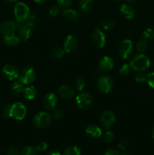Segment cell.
Masks as SVG:
<instances>
[{
    "instance_id": "484cf974",
    "label": "cell",
    "mask_w": 154,
    "mask_h": 155,
    "mask_svg": "<svg viewBox=\"0 0 154 155\" xmlns=\"http://www.w3.org/2000/svg\"><path fill=\"white\" fill-rule=\"evenodd\" d=\"M143 37L146 39L153 40L154 39V25L149 26L144 30L143 33Z\"/></svg>"
},
{
    "instance_id": "f907efd6",
    "label": "cell",
    "mask_w": 154,
    "mask_h": 155,
    "mask_svg": "<svg viewBox=\"0 0 154 155\" xmlns=\"http://www.w3.org/2000/svg\"><path fill=\"white\" fill-rule=\"evenodd\" d=\"M122 155H132V154H123Z\"/></svg>"
},
{
    "instance_id": "3957f363",
    "label": "cell",
    "mask_w": 154,
    "mask_h": 155,
    "mask_svg": "<svg viewBox=\"0 0 154 155\" xmlns=\"http://www.w3.org/2000/svg\"><path fill=\"white\" fill-rule=\"evenodd\" d=\"M51 117L47 112H39L33 117V124L37 128L45 129L50 125Z\"/></svg>"
},
{
    "instance_id": "7dc6e473",
    "label": "cell",
    "mask_w": 154,
    "mask_h": 155,
    "mask_svg": "<svg viewBox=\"0 0 154 155\" xmlns=\"http://www.w3.org/2000/svg\"><path fill=\"white\" fill-rule=\"evenodd\" d=\"M7 3H14V2H16L17 0H5Z\"/></svg>"
},
{
    "instance_id": "b9f144b4",
    "label": "cell",
    "mask_w": 154,
    "mask_h": 155,
    "mask_svg": "<svg viewBox=\"0 0 154 155\" xmlns=\"http://www.w3.org/2000/svg\"><path fill=\"white\" fill-rule=\"evenodd\" d=\"M6 155H21L19 151L14 147H9L6 150Z\"/></svg>"
},
{
    "instance_id": "4fadbf2b",
    "label": "cell",
    "mask_w": 154,
    "mask_h": 155,
    "mask_svg": "<svg viewBox=\"0 0 154 155\" xmlns=\"http://www.w3.org/2000/svg\"><path fill=\"white\" fill-rule=\"evenodd\" d=\"M18 36L20 39L24 42H27L30 38L31 35V27L26 22H19L18 27Z\"/></svg>"
},
{
    "instance_id": "f6af8a7d",
    "label": "cell",
    "mask_w": 154,
    "mask_h": 155,
    "mask_svg": "<svg viewBox=\"0 0 154 155\" xmlns=\"http://www.w3.org/2000/svg\"><path fill=\"white\" fill-rule=\"evenodd\" d=\"M47 155H61V154L57 151H51L47 154Z\"/></svg>"
},
{
    "instance_id": "277c9868",
    "label": "cell",
    "mask_w": 154,
    "mask_h": 155,
    "mask_svg": "<svg viewBox=\"0 0 154 155\" xmlns=\"http://www.w3.org/2000/svg\"><path fill=\"white\" fill-rule=\"evenodd\" d=\"M27 114V108L23 103L17 102L11 104L10 112V117L17 120H21Z\"/></svg>"
},
{
    "instance_id": "ee69618b",
    "label": "cell",
    "mask_w": 154,
    "mask_h": 155,
    "mask_svg": "<svg viewBox=\"0 0 154 155\" xmlns=\"http://www.w3.org/2000/svg\"><path fill=\"white\" fill-rule=\"evenodd\" d=\"M104 155H120L119 151L116 149H109L105 152Z\"/></svg>"
},
{
    "instance_id": "ffe728a7",
    "label": "cell",
    "mask_w": 154,
    "mask_h": 155,
    "mask_svg": "<svg viewBox=\"0 0 154 155\" xmlns=\"http://www.w3.org/2000/svg\"><path fill=\"white\" fill-rule=\"evenodd\" d=\"M3 41H4V43L8 46H15L20 43L21 39L19 36L15 34V33H12L4 36Z\"/></svg>"
},
{
    "instance_id": "d590c367",
    "label": "cell",
    "mask_w": 154,
    "mask_h": 155,
    "mask_svg": "<svg viewBox=\"0 0 154 155\" xmlns=\"http://www.w3.org/2000/svg\"><path fill=\"white\" fill-rule=\"evenodd\" d=\"M72 0H57V5H58L59 7L64 8L69 7L72 4Z\"/></svg>"
},
{
    "instance_id": "c3c4849f",
    "label": "cell",
    "mask_w": 154,
    "mask_h": 155,
    "mask_svg": "<svg viewBox=\"0 0 154 155\" xmlns=\"http://www.w3.org/2000/svg\"><path fill=\"white\" fill-rule=\"evenodd\" d=\"M126 1L129 3H134V2H137L138 0H126Z\"/></svg>"
},
{
    "instance_id": "d6986e66",
    "label": "cell",
    "mask_w": 154,
    "mask_h": 155,
    "mask_svg": "<svg viewBox=\"0 0 154 155\" xmlns=\"http://www.w3.org/2000/svg\"><path fill=\"white\" fill-rule=\"evenodd\" d=\"M120 14L125 19H132L134 16V10L131 5L127 4H123L120 8Z\"/></svg>"
},
{
    "instance_id": "7a4b0ae2",
    "label": "cell",
    "mask_w": 154,
    "mask_h": 155,
    "mask_svg": "<svg viewBox=\"0 0 154 155\" xmlns=\"http://www.w3.org/2000/svg\"><path fill=\"white\" fill-rule=\"evenodd\" d=\"M14 13L16 21L18 22H25L31 15L30 8L23 2H18L15 5Z\"/></svg>"
},
{
    "instance_id": "52a82bcc",
    "label": "cell",
    "mask_w": 154,
    "mask_h": 155,
    "mask_svg": "<svg viewBox=\"0 0 154 155\" xmlns=\"http://www.w3.org/2000/svg\"><path fill=\"white\" fill-rule=\"evenodd\" d=\"M97 86L100 92L104 94H107L111 92L113 89V82L110 77L107 76H103L98 79Z\"/></svg>"
},
{
    "instance_id": "ac0fdd59",
    "label": "cell",
    "mask_w": 154,
    "mask_h": 155,
    "mask_svg": "<svg viewBox=\"0 0 154 155\" xmlns=\"http://www.w3.org/2000/svg\"><path fill=\"white\" fill-rule=\"evenodd\" d=\"M85 133L88 137L92 139H98L102 136V131L99 127L96 125H89L85 129Z\"/></svg>"
},
{
    "instance_id": "83f0119b",
    "label": "cell",
    "mask_w": 154,
    "mask_h": 155,
    "mask_svg": "<svg viewBox=\"0 0 154 155\" xmlns=\"http://www.w3.org/2000/svg\"><path fill=\"white\" fill-rule=\"evenodd\" d=\"M64 155H81V150L77 146L67 147L64 150Z\"/></svg>"
},
{
    "instance_id": "7402d4cb",
    "label": "cell",
    "mask_w": 154,
    "mask_h": 155,
    "mask_svg": "<svg viewBox=\"0 0 154 155\" xmlns=\"http://www.w3.org/2000/svg\"><path fill=\"white\" fill-rule=\"evenodd\" d=\"M23 93H24V96L26 99L33 100L37 95V91L34 86H30L23 89Z\"/></svg>"
},
{
    "instance_id": "836d02e7",
    "label": "cell",
    "mask_w": 154,
    "mask_h": 155,
    "mask_svg": "<svg viewBox=\"0 0 154 155\" xmlns=\"http://www.w3.org/2000/svg\"><path fill=\"white\" fill-rule=\"evenodd\" d=\"M86 86V82L84 79L79 78L75 81V88L78 89L79 91H82L83 89L85 88Z\"/></svg>"
},
{
    "instance_id": "ba28073f",
    "label": "cell",
    "mask_w": 154,
    "mask_h": 155,
    "mask_svg": "<svg viewBox=\"0 0 154 155\" xmlns=\"http://www.w3.org/2000/svg\"><path fill=\"white\" fill-rule=\"evenodd\" d=\"M133 51V43L129 39H125L119 45V54L123 59L129 58Z\"/></svg>"
},
{
    "instance_id": "4316f807",
    "label": "cell",
    "mask_w": 154,
    "mask_h": 155,
    "mask_svg": "<svg viewBox=\"0 0 154 155\" xmlns=\"http://www.w3.org/2000/svg\"><path fill=\"white\" fill-rule=\"evenodd\" d=\"M21 154H22V155H38L39 151H38L36 147L27 145V146H25L23 148Z\"/></svg>"
},
{
    "instance_id": "44dd1931",
    "label": "cell",
    "mask_w": 154,
    "mask_h": 155,
    "mask_svg": "<svg viewBox=\"0 0 154 155\" xmlns=\"http://www.w3.org/2000/svg\"><path fill=\"white\" fill-rule=\"evenodd\" d=\"M61 15L69 19V21H75L79 18V13L75 9L72 8H66L64 9L61 12Z\"/></svg>"
},
{
    "instance_id": "8992f818",
    "label": "cell",
    "mask_w": 154,
    "mask_h": 155,
    "mask_svg": "<svg viewBox=\"0 0 154 155\" xmlns=\"http://www.w3.org/2000/svg\"><path fill=\"white\" fill-rule=\"evenodd\" d=\"M76 104L81 109H88L93 104V98L90 94L87 92H82L79 94L75 98Z\"/></svg>"
},
{
    "instance_id": "5bb4252c",
    "label": "cell",
    "mask_w": 154,
    "mask_h": 155,
    "mask_svg": "<svg viewBox=\"0 0 154 155\" xmlns=\"http://www.w3.org/2000/svg\"><path fill=\"white\" fill-rule=\"evenodd\" d=\"M2 74L5 77L9 80H13L19 77L20 74L18 68L13 64H8L5 65L2 68Z\"/></svg>"
},
{
    "instance_id": "2e32d148",
    "label": "cell",
    "mask_w": 154,
    "mask_h": 155,
    "mask_svg": "<svg viewBox=\"0 0 154 155\" xmlns=\"http://www.w3.org/2000/svg\"><path fill=\"white\" fill-rule=\"evenodd\" d=\"M114 66V62L113 60L109 56H104L98 64V68L100 71H103V72H109L111 71Z\"/></svg>"
},
{
    "instance_id": "603a6c76",
    "label": "cell",
    "mask_w": 154,
    "mask_h": 155,
    "mask_svg": "<svg viewBox=\"0 0 154 155\" xmlns=\"http://www.w3.org/2000/svg\"><path fill=\"white\" fill-rule=\"evenodd\" d=\"M94 6L93 0H80L79 2V7L83 12H89Z\"/></svg>"
},
{
    "instance_id": "1f68e13d",
    "label": "cell",
    "mask_w": 154,
    "mask_h": 155,
    "mask_svg": "<svg viewBox=\"0 0 154 155\" xmlns=\"http://www.w3.org/2000/svg\"><path fill=\"white\" fill-rule=\"evenodd\" d=\"M130 68H131L130 65L127 64H124L119 68V74L121 76H127L130 73Z\"/></svg>"
},
{
    "instance_id": "30bf717a",
    "label": "cell",
    "mask_w": 154,
    "mask_h": 155,
    "mask_svg": "<svg viewBox=\"0 0 154 155\" xmlns=\"http://www.w3.org/2000/svg\"><path fill=\"white\" fill-rule=\"evenodd\" d=\"M116 122V116L111 110H107L101 115L100 123L101 126L106 130L110 129Z\"/></svg>"
},
{
    "instance_id": "7bdbcfd3",
    "label": "cell",
    "mask_w": 154,
    "mask_h": 155,
    "mask_svg": "<svg viewBox=\"0 0 154 155\" xmlns=\"http://www.w3.org/2000/svg\"><path fill=\"white\" fill-rule=\"evenodd\" d=\"M60 13V8H59V6H52V7L50 8L49 10V14L51 16L55 17L57 16L58 14Z\"/></svg>"
},
{
    "instance_id": "f35d334b",
    "label": "cell",
    "mask_w": 154,
    "mask_h": 155,
    "mask_svg": "<svg viewBox=\"0 0 154 155\" xmlns=\"http://www.w3.org/2000/svg\"><path fill=\"white\" fill-rule=\"evenodd\" d=\"M146 81L147 84L149 85V86L154 89V72L150 73V74L146 76Z\"/></svg>"
},
{
    "instance_id": "60d3db41",
    "label": "cell",
    "mask_w": 154,
    "mask_h": 155,
    "mask_svg": "<svg viewBox=\"0 0 154 155\" xmlns=\"http://www.w3.org/2000/svg\"><path fill=\"white\" fill-rule=\"evenodd\" d=\"M128 147V142L126 140H120L117 145V148L121 151H125Z\"/></svg>"
},
{
    "instance_id": "bcb514c9",
    "label": "cell",
    "mask_w": 154,
    "mask_h": 155,
    "mask_svg": "<svg viewBox=\"0 0 154 155\" xmlns=\"http://www.w3.org/2000/svg\"><path fill=\"white\" fill-rule=\"evenodd\" d=\"M46 1L47 0H34L35 2L37 3V4H43V3H45Z\"/></svg>"
},
{
    "instance_id": "74e56055",
    "label": "cell",
    "mask_w": 154,
    "mask_h": 155,
    "mask_svg": "<svg viewBox=\"0 0 154 155\" xmlns=\"http://www.w3.org/2000/svg\"><path fill=\"white\" fill-rule=\"evenodd\" d=\"M63 114H64V113H63V110H56L52 114V118L55 120H59L62 119L63 117Z\"/></svg>"
},
{
    "instance_id": "4dcf8cb0",
    "label": "cell",
    "mask_w": 154,
    "mask_h": 155,
    "mask_svg": "<svg viewBox=\"0 0 154 155\" xmlns=\"http://www.w3.org/2000/svg\"><path fill=\"white\" fill-rule=\"evenodd\" d=\"M101 25V27H102L104 30H110L115 27V23L114 21H111V20L107 19V20H104V21H102Z\"/></svg>"
},
{
    "instance_id": "9a60e30c",
    "label": "cell",
    "mask_w": 154,
    "mask_h": 155,
    "mask_svg": "<svg viewBox=\"0 0 154 155\" xmlns=\"http://www.w3.org/2000/svg\"><path fill=\"white\" fill-rule=\"evenodd\" d=\"M57 104V95L52 92H48L45 95L43 99V105L46 110H51L56 107Z\"/></svg>"
},
{
    "instance_id": "d4e9b609",
    "label": "cell",
    "mask_w": 154,
    "mask_h": 155,
    "mask_svg": "<svg viewBox=\"0 0 154 155\" xmlns=\"http://www.w3.org/2000/svg\"><path fill=\"white\" fill-rule=\"evenodd\" d=\"M148 42L146 39H139L136 44V49L139 53H143L147 50Z\"/></svg>"
},
{
    "instance_id": "ab89813d",
    "label": "cell",
    "mask_w": 154,
    "mask_h": 155,
    "mask_svg": "<svg viewBox=\"0 0 154 155\" xmlns=\"http://www.w3.org/2000/svg\"><path fill=\"white\" fill-rule=\"evenodd\" d=\"M135 81L137 82V83H142L143 82L146 81V76L143 73H139L137 75L135 76V78H134Z\"/></svg>"
},
{
    "instance_id": "f546056e",
    "label": "cell",
    "mask_w": 154,
    "mask_h": 155,
    "mask_svg": "<svg viewBox=\"0 0 154 155\" xmlns=\"http://www.w3.org/2000/svg\"><path fill=\"white\" fill-rule=\"evenodd\" d=\"M64 49H63L60 47H54L51 50V54H52L53 57H54L55 58H60L63 56L64 54Z\"/></svg>"
},
{
    "instance_id": "681fc988",
    "label": "cell",
    "mask_w": 154,
    "mask_h": 155,
    "mask_svg": "<svg viewBox=\"0 0 154 155\" xmlns=\"http://www.w3.org/2000/svg\"><path fill=\"white\" fill-rule=\"evenodd\" d=\"M152 136L154 139V127H152Z\"/></svg>"
},
{
    "instance_id": "8d00e7d4",
    "label": "cell",
    "mask_w": 154,
    "mask_h": 155,
    "mask_svg": "<svg viewBox=\"0 0 154 155\" xmlns=\"http://www.w3.org/2000/svg\"><path fill=\"white\" fill-rule=\"evenodd\" d=\"M11 108V104H5V105L3 107L2 113H3V117H4L5 118L10 117Z\"/></svg>"
},
{
    "instance_id": "6da1fadb",
    "label": "cell",
    "mask_w": 154,
    "mask_h": 155,
    "mask_svg": "<svg viewBox=\"0 0 154 155\" xmlns=\"http://www.w3.org/2000/svg\"><path fill=\"white\" fill-rule=\"evenodd\" d=\"M150 59L145 54H135L130 61V67L136 71H144L150 66Z\"/></svg>"
},
{
    "instance_id": "5b68a950",
    "label": "cell",
    "mask_w": 154,
    "mask_h": 155,
    "mask_svg": "<svg viewBox=\"0 0 154 155\" xmlns=\"http://www.w3.org/2000/svg\"><path fill=\"white\" fill-rule=\"evenodd\" d=\"M36 74L34 68L32 67H27L21 72L19 80L22 84L30 85L34 82V80H36Z\"/></svg>"
},
{
    "instance_id": "e575fe53",
    "label": "cell",
    "mask_w": 154,
    "mask_h": 155,
    "mask_svg": "<svg viewBox=\"0 0 154 155\" xmlns=\"http://www.w3.org/2000/svg\"><path fill=\"white\" fill-rule=\"evenodd\" d=\"M48 144L45 142H43V141H41L39 143L37 144L36 148H37V150L39 151V152H44V151H46L48 149Z\"/></svg>"
},
{
    "instance_id": "d6a6232c",
    "label": "cell",
    "mask_w": 154,
    "mask_h": 155,
    "mask_svg": "<svg viewBox=\"0 0 154 155\" xmlns=\"http://www.w3.org/2000/svg\"><path fill=\"white\" fill-rule=\"evenodd\" d=\"M103 137H104V140L107 143H111L114 140V134H113V132L110 131V130H107V132H105Z\"/></svg>"
},
{
    "instance_id": "7c38bea8",
    "label": "cell",
    "mask_w": 154,
    "mask_h": 155,
    "mask_svg": "<svg viewBox=\"0 0 154 155\" xmlns=\"http://www.w3.org/2000/svg\"><path fill=\"white\" fill-rule=\"evenodd\" d=\"M79 42L77 38L73 35H68L63 43L64 51L67 53L73 52L78 48Z\"/></svg>"
},
{
    "instance_id": "8fae6325",
    "label": "cell",
    "mask_w": 154,
    "mask_h": 155,
    "mask_svg": "<svg viewBox=\"0 0 154 155\" xmlns=\"http://www.w3.org/2000/svg\"><path fill=\"white\" fill-rule=\"evenodd\" d=\"M91 41L98 48H103L106 44V36L98 27L94 30L91 34Z\"/></svg>"
},
{
    "instance_id": "cb8c5ba5",
    "label": "cell",
    "mask_w": 154,
    "mask_h": 155,
    "mask_svg": "<svg viewBox=\"0 0 154 155\" xmlns=\"http://www.w3.org/2000/svg\"><path fill=\"white\" fill-rule=\"evenodd\" d=\"M10 90L12 95H19L21 92H23V84L21 82H15L11 86Z\"/></svg>"
},
{
    "instance_id": "f1b7e54d",
    "label": "cell",
    "mask_w": 154,
    "mask_h": 155,
    "mask_svg": "<svg viewBox=\"0 0 154 155\" xmlns=\"http://www.w3.org/2000/svg\"><path fill=\"white\" fill-rule=\"evenodd\" d=\"M30 27H34L37 25L38 22H39V17H38L37 15H35V14H33V15H30V17L28 18V19L25 21Z\"/></svg>"
},
{
    "instance_id": "816d5d0a",
    "label": "cell",
    "mask_w": 154,
    "mask_h": 155,
    "mask_svg": "<svg viewBox=\"0 0 154 155\" xmlns=\"http://www.w3.org/2000/svg\"><path fill=\"white\" fill-rule=\"evenodd\" d=\"M114 1H115V2H120L121 0H114Z\"/></svg>"
},
{
    "instance_id": "9c48e42d",
    "label": "cell",
    "mask_w": 154,
    "mask_h": 155,
    "mask_svg": "<svg viewBox=\"0 0 154 155\" xmlns=\"http://www.w3.org/2000/svg\"><path fill=\"white\" fill-rule=\"evenodd\" d=\"M19 22L14 20H8L4 21L0 24V33L3 36L14 33L16 30H18Z\"/></svg>"
},
{
    "instance_id": "e0dca14e",
    "label": "cell",
    "mask_w": 154,
    "mask_h": 155,
    "mask_svg": "<svg viewBox=\"0 0 154 155\" xmlns=\"http://www.w3.org/2000/svg\"><path fill=\"white\" fill-rule=\"evenodd\" d=\"M58 93L60 97L66 99L72 98L75 95V90L69 85H62L58 89Z\"/></svg>"
}]
</instances>
